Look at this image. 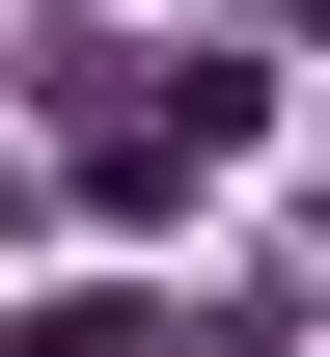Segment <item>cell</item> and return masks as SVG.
I'll list each match as a JSON object with an SVG mask.
<instances>
[{"instance_id":"cell-1","label":"cell","mask_w":330,"mask_h":357,"mask_svg":"<svg viewBox=\"0 0 330 357\" xmlns=\"http://www.w3.org/2000/svg\"><path fill=\"white\" fill-rule=\"evenodd\" d=\"M220 137H248V55H165L138 110H83V192H110V220H165V192L220 165Z\"/></svg>"}]
</instances>
